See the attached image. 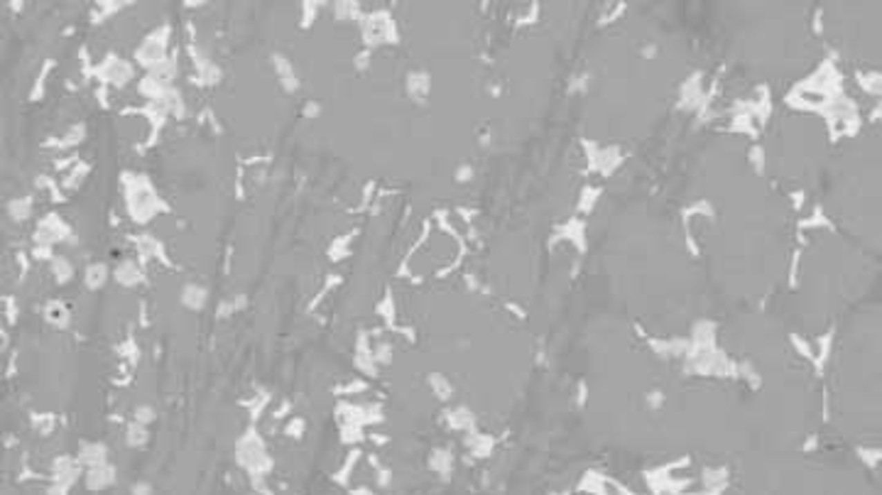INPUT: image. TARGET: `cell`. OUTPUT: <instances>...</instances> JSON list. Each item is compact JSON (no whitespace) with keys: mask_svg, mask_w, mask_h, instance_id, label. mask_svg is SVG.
Instances as JSON below:
<instances>
[{"mask_svg":"<svg viewBox=\"0 0 882 495\" xmlns=\"http://www.w3.org/2000/svg\"><path fill=\"white\" fill-rule=\"evenodd\" d=\"M120 194H123V201H125V211H128V216L138 226H147L155 216L167 214L169 211L167 201L157 194L152 179L142 172L125 169V172L120 174Z\"/></svg>","mask_w":882,"mask_h":495,"instance_id":"cell-1","label":"cell"},{"mask_svg":"<svg viewBox=\"0 0 882 495\" xmlns=\"http://www.w3.org/2000/svg\"><path fill=\"white\" fill-rule=\"evenodd\" d=\"M236 461L250 478L265 480V476L272 471V458L265 447V442L260 439V434L255 429H247L245 434L238 439L236 444Z\"/></svg>","mask_w":882,"mask_h":495,"instance_id":"cell-2","label":"cell"},{"mask_svg":"<svg viewBox=\"0 0 882 495\" xmlns=\"http://www.w3.org/2000/svg\"><path fill=\"white\" fill-rule=\"evenodd\" d=\"M169 39H172V27L169 25H160V27H152L150 32L138 42L135 47L133 57H135V64L140 66V69H150L155 66L157 62H162L165 57H169Z\"/></svg>","mask_w":882,"mask_h":495,"instance_id":"cell-3","label":"cell"},{"mask_svg":"<svg viewBox=\"0 0 882 495\" xmlns=\"http://www.w3.org/2000/svg\"><path fill=\"white\" fill-rule=\"evenodd\" d=\"M96 76L108 84V86H115V88H123L128 84H133L135 76H138V66L135 62L125 59L120 54H106L101 59V64L96 66Z\"/></svg>","mask_w":882,"mask_h":495,"instance_id":"cell-4","label":"cell"},{"mask_svg":"<svg viewBox=\"0 0 882 495\" xmlns=\"http://www.w3.org/2000/svg\"><path fill=\"white\" fill-rule=\"evenodd\" d=\"M66 241H69V245H76L74 243L76 238H74V233H71L69 223H66L64 218H59L57 214L44 216L42 221H39L37 231H35V245L49 248V250H52L57 243H66Z\"/></svg>","mask_w":882,"mask_h":495,"instance_id":"cell-5","label":"cell"},{"mask_svg":"<svg viewBox=\"0 0 882 495\" xmlns=\"http://www.w3.org/2000/svg\"><path fill=\"white\" fill-rule=\"evenodd\" d=\"M189 57H191V64H194V81L196 84H201V86H216V84L223 79L220 66L211 59L209 54L201 52L196 44L189 47Z\"/></svg>","mask_w":882,"mask_h":495,"instance_id":"cell-6","label":"cell"},{"mask_svg":"<svg viewBox=\"0 0 882 495\" xmlns=\"http://www.w3.org/2000/svg\"><path fill=\"white\" fill-rule=\"evenodd\" d=\"M81 480H84V488L88 493H103V490L113 488L115 480H118V469H115L113 463L106 461L101 466H93V469H86L81 474Z\"/></svg>","mask_w":882,"mask_h":495,"instance_id":"cell-7","label":"cell"},{"mask_svg":"<svg viewBox=\"0 0 882 495\" xmlns=\"http://www.w3.org/2000/svg\"><path fill=\"white\" fill-rule=\"evenodd\" d=\"M111 277L118 282L123 290H135V287H140L145 282V270H142V263L135 258H123L115 263V268L111 270Z\"/></svg>","mask_w":882,"mask_h":495,"instance_id":"cell-8","label":"cell"},{"mask_svg":"<svg viewBox=\"0 0 882 495\" xmlns=\"http://www.w3.org/2000/svg\"><path fill=\"white\" fill-rule=\"evenodd\" d=\"M135 253H138V260H140V263L157 260V263H162V265H169L167 248H165V243H162L160 238L152 236V233H140V236H135Z\"/></svg>","mask_w":882,"mask_h":495,"instance_id":"cell-9","label":"cell"},{"mask_svg":"<svg viewBox=\"0 0 882 495\" xmlns=\"http://www.w3.org/2000/svg\"><path fill=\"white\" fill-rule=\"evenodd\" d=\"M209 301H211V292H209V287L201 285V282L189 280V282H184L182 290H179V304H182L187 312L201 314L206 307H209Z\"/></svg>","mask_w":882,"mask_h":495,"instance_id":"cell-10","label":"cell"},{"mask_svg":"<svg viewBox=\"0 0 882 495\" xmlns=\"http://www.w3.org/2000/svg\"><path fill=\"white\" fill-rule=\"evenodd\" d=\"M270 66H272L274 79L280 81V86L285 88L287 93H294L297 88H299V76H297L294 64H292L290 57H285L282 52L270 54Z\"/></svg>","mask_w":882,"mask_h":495,"instance_id":"cell-11","label":"cell"},{"mask_svg":"<svg viewBox=\"0 0 882 495\" xmlns=\"http://www.w3.org/2000/svg\"><path fill=\"white\" fill-rule=\"evenodd\" d=\"M111 449L106 447L103 442H84L79 449H76V463H79L81 469H93V466H101V463L111 461Z\"/></svg>","mask_w":882,"mask_h":495,"instance_id":"cell-12","label":"cell"},{"mask_svg":"<svg viewBox=\"0 0 882 495\" xmlns=\"http://www.w3.org/2000/svg\"><path fill=\"white\" fill-rule=\"evenodd\" d=\"M157 108H160L162 113L167 115V118H177V120H184L189 115V103H187V96H184V91L179 86H172L169 88L167 93H165V98H162L160 103H157Z\"/></svg>","mask_w":882,"mask_h":495,"instance_id":"cell-13","label":"cell"},{"mask_svg":"<svg viewBox=\"0 0 882 495\" xmlns=\"http://www.w3.org/2000/svg\"><path fill=\"white\" fill-rule=\"evenodd\" d=\"M169 88H172V86H167V84H162V81L152 79L150 74H142L140 81L135 84V91H138V96L145 98L150 106H157V103L165 98V93H167Z\"/></svg>","mask_w":882,"mask_h":495,"instance_id":"cell-14","label":"cell"},{"mask_svg":"<svg viewBox=\"0 0 882 495\" xmlns=\"http://www.w3.org/2000/svg\"><path fill=\"white\" fill-rule=\"evenodd\" d=\"M111 282V268L106 263H88L84 270V287L88 292H101Z\"/></svg>","mask_w":882,"mask_h":495,"instance_id":"cell-15","label":"cell"},{"mask_svg":"<svg viewBox=\"0 0 882 495\" xmlns=\"http://www.w3.org/2000/svg\"><path fill=\"white\" fill-rule=\"evenodd\" d=\"M145 74H150L152 79L162 81V84H167V86H174V81L179 79V62H177V57H174V54H169V57H165L162 62H157L155 66H150Z\"/></svg>","mask_w":882,"mask_h":495,"instance_id":"cell-16","label":"cell"},{"mask_svg":"<svg viewBox=\"0 0 882 495\" xmlns=\"http://www.w3.org/2000/svg\"><path fill=\"white\" fill-rule=\"evenodd\" d=\"M150 439H152L150 427L140 424V422H135V420H130L128 424H125L123 442L128 449H135V451H138V449H145L147 444H150Z\"/></svg>","mask_w":882,"mask_h":495,"instance_id":"cell-17","label":"cell"},{"mask_svg":"<svg viewBox=\"0 0 882 495\" xmlns=\"http://www.w3.org/2000/svg\"><path fill=\"white\" fill-rule=\"evenodd\" d=\"M243 309H247V295L245 292H233V295H226L216 304V317L231 319L236 314H241Z\"/></svg>","mask_w":882,"mask_h":495,"instance_id":"cell-18","label":"cell"},{"mask_svg":"<svg viewBox=\"0 0 882 495\" xmlns=\"http://www.w3.org/2000/svg\"><path fill=\"white\" fill-rule=\"evenodd\" d=\"M49 272H52V277H54L57 285H69V282L76 277L74 263H71L66 255H54V258L49 260Z\"/></svg>","mask_w":882,"mask_h":495,"instance_id":"cell-19","label":"cell"},{"mask_svg":"<svg viewBox=\"0 0 882 495\" xmlns=\"http://www.w3.org/2000/svg\"><path fill=\"white\" fill-rule=\"evenodd\" d=\"M6 211H8V216H10L15 223L30 221V218H32V214H35L32 196H17V199H10V201H8V206H6Z\"/></svg>","mask_w":882,"mask_h":495,"instance_id":"cell-20","label":"cell"},{"mask_svg":"<svg viewBox=\"0 0 882 495\" xmlns=\"http://www.w3.org/2000/svg\"><path fill=\"white\" fill-rule=\"evenodd\" d=\"M44 317H47V321L52 324L54 328H66L71 321V312L57 299H52L47 307H44Z\"/></svg>","mask_w":882,"mask_h":495,"instance_id":"cell-21","label":"cell"},{"mask_svg":"<svg viewBox=\"0 0 882 495\" xmlns=\"http://www.w3.org/2000/svg\"><path fill=\"white\" fill-rule=\"evenodd\" d=\"M133 420L145 427H152L157 422V407L152 402H138L133 407Z\"/></svg>","mask_w":882,"mask_h":495,"instance_id":"cell-22","label":"cell"},{"mask_svg":"<svg viewBox=\"0 0 882 495\" xmlns=\"http://www.w3.org/2000/svg\"><path fill=\"white\" fill-rule=\"evenodd\" d=\"M84 140H86V125L76 123L74 128H71L69 133L62 138V147H76V145H81Z\"/></svg>","mask_w":882,"mask_h":495,"instance_id":"cell-23","label":"cell"},{"mask_svg":"<svg viewBox=\"0 0 882 495\" xmlns=\"http://www.w3.org/2000/svg\"><path fill=\"white\" fill-rule=\"evenodd\" d=\"M429 466L436 471V474H449V469H451V458H449L447 451H434L429 458Z\"/></svg>","mask_w":882,"mask_h":495,"instance_id":"cell-24","label":"cell"},{"mask_svg":"<svg viewBox=\"0 0 882 495\" xmlns=\"http://www.w3.org/2000/svg\"><path fill=\"white\" fill-rule=\"evenodd\" d=\"M96 8H98V17L106 20V17H111V15H115V12L123 10L125 3H101V6H96Z\"/></svg>","mask_w":882,"mask_h":495,"instance_id":"cell-25","label":"cell"},{"mask_svg":"<svg viewBox=\"0 0 882 495\" xmlns=\"http://www.w3.org/2000/svg\"><path fill=\"white\" fill-rule=\"evenodd\" d=\"M130 495H155V485L150 480H135L130 485Z\"/></svg>","mask_w":882,"mask_h":495,"instance_id":"cell-26","label":"cell"},{"mask_svg":"<svg viewBox=\"0 0 882 495\" xmlns=\"http://www.w3.org/2000/svg\"><path fill=\"white\" fill-rule=\"evenodd\" d=\"M301 431H304V422H301L299 417H297V420H292L290 424H287V434H290V436H299Z\"/></svg>","mask_w":882,"mask_h":495,"instance_id":"cell-27","label":"cell"},{"mask_svg":"<svg viewBox=\"0 0 882 495\" xmlns=\"http://www.w3.org/2000/svg\"><path fill=\"white\" fill-rule=\"evenodd\" d=\"M304 115H307V118H314V115H319V103H307V108H304Z\"/></svg>","mask_w":882,"mask_h":495,"instance_id":"cell-28","label":"cell"}]
</instances>
